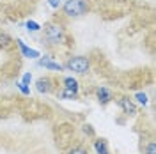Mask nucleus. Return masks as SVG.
I'll list each match as a JSON object with an SVG mask.
<instances>
[{"mask_svg": "<svg viewBox=\"0 0 156 154\" xmlns=\"http://www.w3.org/2000/svg\"><path fill=\"white\" fill-rule=\"evenodd\" d=\"M12 43L14 41H12V37H11L9 34H5V32L0 30V48H9Z\"/></svg>", "mask_w": 156, "mask_h": 154, "instance_id": "nucleus-10", "label": "nucleus"}, {"mask_svg": "<svg viewBox=\"0 0 156 154\" xmlns=\"http://www.w3.org/2000/svg\"><path fill=\"white\" fill-rule=\"evenodd\" d=\"M60 99H78V92H73V90H68V89H64L60 94H58Z\"/></svg>", "mask_w": 156, "mask_h": 154, "instance_id": "nucleus-12", "label": "nucleus"}, {"mask_svg": "<svg viewBox=\"0 0 156 154\" xmlns=\"http://www.w3.org/2000/svg\"><path fill=\"white\" fill-rule=\"evenodd\" d=\"M27 29L32 30V32H37V30H41V25L36 23V21H32V19H29V21H27Z\"/></svg>", "mask_w": 156, "mask_h": 154, "instance_id": "nucleus-15", "label": "nucleus"}, {"mask_svg": "<svg viewBox=\"0 0 156 154\" xmlns=\"http://www.w3.org/2000/svg\"><path fill=\"white\" fill-rule=\"evenodd\" d=\"M96 96H98V101H99L101 105H107V103H110V101L114 99V94L108 90L107 87H99L96 90Z\"/></svg>", "mask_w": 156, "mask_h": 154, "instance_id": "nucleus-7", "label": "nucleus"}, {"mask_svg": "<svg viewBox=\"0 0 156 154\" xmlns=\"http://www.w3.org/2000/svg\"><path fill=\"white\" fill-rule=\"evenodd\" d=\"M30 80H32V75H30V73H25V75H23V82H21V83L29 85V83H30Z\"/></svg>", "mask_w": 156, "mask_h": 154, "instance_id": "nucleus-18", "label": "nucleus"}, {"mask_svg": "<svg viewBox=\"0 0 156 154\" xmlns=\"http://www.w3.org/2000/svg\"><path fill=\"white\" fill-rule=\"evenodd\" d=\"M62 83H64V89H68V90H73V92H78V82L75 80V78L66 76Z\"/></svg>", "mask_w": 156, "mask_h": 154, "instance_id": "nucleus-9", "label": "nucleus"}, {"mask_svg": "<svg viewBox=\"0 0 156 154\" xmlns=\"http://www.w3.org/2000/svg\"><path fill=\"white\" fill-rule=\"evenodd\" d=\"M64 69L73 71V73H76V75H85V73L90 71V62H89L87 57H82V55L69 57L68 62L64 64Z\"/></svg>", "mask_w": 156, "mask_h": 154, "instance_id": "nucleus-3", "label": "nucleus"}, {"mask_svg": "<svg viewBox=\"0 0 156 154\" xmlns=\"http://www.w3.org/2000/svg\"><path fill=\"white\" fill-rule=\"evenodd\" d=\"M16 85H18V89L21 90V92H23V94H25V96H29V94H30V89H29V85H25V83H21V82H18Z\"/></svg>", "mask_w": 156, "mask_h": 154, "instance_id": "nucleus-17", "label": "nucleus"}, {"mask_svg": "<svg viewBox=\"0 0 156 154\" xmlns=\"http://www.w3.org/2000/svg\"><path fill=\"white\" fill-rule=\"evenodd\" d=\"M48 4L51 5V7H55V9H57L58 5H60V0H48Z\"/></svg>", "mask_w": 156, "mask_h": 154, "instance_id": "nucleus-19", "label": "nucleus"}, {"mask_svg": "<svg viewBox=\"0 0 156 154\" xmlns=\"http://www.w3.org/2000/svg\"><path fill=\"white\" fill-rule=\"evenodd\" d=\"M144 154H156V144L149 142L147 145H144Z\"/></svg>", "mask_w": 156, "mask_h": 154, "instance_id": "nucleus-13", "label": "nucleus"}, {"mask_svg": "<svg viewBox=\"0 0 156 154\" xmlns=\"http://www.w3.org/2000/svg\"><path fill=\"white\" fill-rule=\"evenodd\" d=\"M135 99L140 103V105H147V96L144 94V92H136V94H135Z\"/></svg>", "mask_w": 156, "mask_h": 154, "instance_id": "nucleus-16", "label": "nucleus"}, {"mask_svg": "<svg viewBox=\"0 0 156 154\" xmlns=\"http://www.w3.org/2000/svg\"><path fill=\"white\" fill-rule=\"evenodd\" d=\"M87 11H89V4L85 0H66L64 5H62V12L69 18L83 16V14H87Z\"/></svg>", "mask_w": 156, "mask_h": 154, "instance_id": "nucleus-2", "label": "nucleus"}, {"mask_svg": "<svg viewBox=\"0 0 156 154\" xmlns=\"http://www.w3.org/2000/svg\"><path fill=\"white\" fill-rule=\"evenodd\" d=\"M64 39H66V32L62 25L53 23V21L44 25V41L48 44H62Z\"/></svg>", "mask_w": 156, "mask_h": 154, "instance_id": "nucleus-1", "label": "nucleus"}, {"mask_svg": "<svg viewBox=\"0 0 156 154\" xmlns=\"http://www.w3.org/2000/svg\"><path fill=\"white\" fill-rule=\"evenodd\" d=\"M16 44H18V48L21 50V53H23V57H27V58H37V57H41V53H39L37 50H32V48H29L21 39H16Z\"/></svg>", "mask_w": 156, "mask_h": 154, "instance_id": "nucleus-6", "label": "nucleus"}, {"mask_svg": "<svg viewBox=\"0 0 156 154\" xmlns=\"http://www.w3.org/2000/svg\"><path fill=\"white\" fill-rule=\"evenodd\" d=\"M94 149H96L98 154H110V151H108V145L105 140H96L94 142Z\"/></svg>", "mask_w": 156, "mask_h": 154, "instance_id": "nucleus-11", "label": "nucleus"}, {"mask_svg": "<svg viewBox=\"0 0 156 154\" xmlns=\"http://www.w3.org/2000/svg\"><path fill=\"white\" fill-rule=\"evenodd\" d=\"M37 64H39V66H43V68L50 69V71H62V69H64V66H62V64H58V62H53V60H51L50 57L39 58Z\"/></svg>", "mask_w": 156, "mask_h": 154, "instance_id": "nucleus-8", "label": "nucleus"}, {"mask_svg": "<svg viewBox=\"0 0 156 154\" xmlns=\"http://www.w3.org/2000/svg\"><path fill=\"white\" fill-rule=\"evenodd\" d=\"M36 89L41 94H50L53 90V80L50 76H41L36 80Z\"/></svg>", "mask_w": 156, "mask_h": 154, "instance_id": "nucleus-5", "label": "nucleus"}, {"mask_svg": "<svg viewBox=\"0 0 156 154\" xmlns=\"http://www.w3.org/2000/svg\"><path fill=\"white\" fill-rule=\"evenodd\" d=\"M117 105L121 106V110H122L126 115H131V117L136 115V106L128 96H119L117 97Z\"/></svg>", "mask_w": 156, "mask_h": 154, "instance_id": "nucleus-4", "label": "nucleus"}, {"mask_svg": "<svg viewBox=\"0 0 156 154\" xmlns=\"http://www.w3.org/2000/svg\"><path fill=\"white\" fill-rule=\"evenodd\" d=\"M66 154H89V151L83 149V147H73V149H69Z\"/></svg>", "mask_w": 156, "mask_h": 154, "instance_id": "nucleus-14", "label": "nucleus"}]
</instances>
